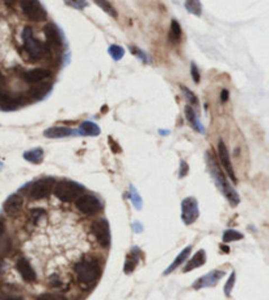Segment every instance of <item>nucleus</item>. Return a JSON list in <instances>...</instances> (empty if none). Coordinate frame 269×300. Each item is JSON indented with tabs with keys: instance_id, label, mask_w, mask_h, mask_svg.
Instances as JSON below:
<instances>
[{
	"instance_id": "nucleus-1",
	"label": "nucleus",
	"mask_w": 269,
	"mask_h": 300,
	"mask_svg": "<svg viewBox=\"0 0 269 300\" xmlns=\"http://www.w3.org/2000/svg\"><path fill=\"white\" fill-rule=\"evenodd\" d=\"M21 38H23L24 49L27 51L29 58L33 59V61H37V59L43 58V57L46 55V45L41 42L39 39L35 38L34 35H33V29H32L31 27L24 28Z\"/></svg>"
},
{
	"instance_id": "nucleus-2",
	"label": "nucleus",
	"mask_w": 269,
	"mask_h": 300,
	"mask_svg": "<svg viewBox=\"0 0 269 300\" xmlns=\"http://www.w3.org/2000/svg\"><path fill=\"white\" fill-rule=\"evenodd\" d=\"M209 167H210V173H211V177L214 178L215 181V185L218 186V188L221 189L223 192V195L230 200V203L233 205H236L239 203V196L238 193H236V191H235L233 187H231L229 183H227L226 178H225V175L222 174V171H221V169H219V166L215 163V161L213 159V157L211 155H209Z\"/></svg>"
},
{
	"instance_id": "nucleus-3",
	"label": "nucleus",
	"mask_w": 269,
	"mask_h": 300,
	"mask_svg": "<svg viewBox=\"0 0 269 300\" xmlns=\"http://www.w3.org/2000/svg\"><path fill=\"white\" fill-rule=\"evenodd\" d=\"M75 272L82 283H92L100 275V264L94 260H83L75 264Z\"/></svg>"
},
{
	"instance_id": "nucleus-4",
	"label": "nucleus",
	"mask_w": 269,
	"mask_h": 300,
	"mask_svg": "<svg viewBox=\"0 0 269 300\" xmlns=\"http://www.w3.org/2000/svg\"><path fill=\"white\" fill-rule=\"evenodd\" d=\"M83 187L71 181H61L54 187V195L62 201H72L80 196Z\"/></svg>"
},
{
	"instance_id": "nucleus-5",
	"label": "nucleus",
	"mask_w": 269,
	"mask_h": 300,
	"mask_svg": "<svg viewBox=\"0 0 269 300\" xmlns=\"http://www.w3.org/2000/svg\"><path fill=\"white\" fill-rule=\"evenodd\" d=\"M20 8L24 16L31 21H43L47 13L39 0H20Z\"/></svg>"
},
{
	"instance_id": "nucleus-6",
	"label": "nucleus",
	"mask_w": 269,
	"mask_h": 300,
	"mask_svg": "<svg viewBox=\"0 0 269 300\" xmlns=\"http://www.w3.org/2000/svg\"><path fill=\"white\" fill-rule=\"evenodd\" d=\"M199 203L195 197H187L181 203V219L187 225L193 224L199 217Z\"/></svg>"
},
{
	"instance_id": "nucleus-7",
	"label": "nucleus",
	"mask_w": 269,
	"mask_h": 300,
	"mask_svg": "<svg viewBox=\"0 0 269 300\" xmlns=\"http://www.w3.org/2000/svg\"><path fill=\"white\" fill-rule=\"evenodd\" d=\"M76 208L84 215H95L101 209V204L94 195H82L76 199Z\"/></svg>"
},
{
	"instance_id": "nucleus-8",
	"label": "nucleus",
	"mask_w": 269,
	"mask_h": 300,
	"mask_svg": "<svg viewBox=\"0 0 269 300\" xmlns=\"http://www.w3.org/2000/svg\"><path fill=\"white\" fill-rule=\"evenodd\" d=\"M92 232H94L96 240L102 248H109L110 245V230L109 224L105 220H99L92 225Z\"/></svg>"
},
{
	"instance_id": "nucleus-9",
	"label": "nucleus",
	"mask_w": 269,
	"mask_h": 300,
	"mask_svg": "<svg viewBox=\"0 0 269 300\" xmlns=\"http://www.w3.org/2000/svg\"><path fill=\"white\" fill-rule=\"evenodd\" d=\"M53 183L54 181L53 179H39V181L34 182L31 187V196L35 200H41V199H45V197L51 192V188H53Z\"/></svg>"
},
{
	"instance_id": "nucleus-10",
	"label": "nucleus",
	"mask_w": 269,
	"mask_h": 300,
	"mask_svg": "<svg viewBox=\"0 0 269 300\" xmlns=\"http://www.w3.org/2000/svg\"><path fill=\"white\" fill-rule=\"evenodd\" d=\"M218 155H219V159H221V163H222V166L225 167V170H226L227 175H229L231 181L235 183V182H236V177H235L234 169H233L230 154H229L227 146L225 145V142H223L222 140L218 142Z\"/></svg>"
},
{
	"instance_id": "nucleus-11",
	"label": "nucleus",
	"mask_w": 269,
	"mask_h": 300,
	"mask_svg": "<svg viewBox=\"0 0 269 300\" xmlns=\"http://www.w3.org/2000/svg\"><path fill=\"white\" fill-rule=\"evenodd\" d=\"M222 276H225V272L221 271V270H214V271L209 272L206 275L201 276L197 282H195L193 288H195V290H200V288L213 287V286L218 283L219 279H221Z\"/></svg>"
},
{
	"instance_id": "nucleus-12",
	"label": "nucleus",
	"mask_w": 269,
	"mask_h": 300,
	"mask_svg": "<svg viewBox=\"0 0 269 300\" xmlns=\"http://www.w3.org/2000/svg\"><path fill=\"white\" fill-rule=\"evenodd\" d=\"M23 197L20 196L19 193H13V195L8 197L7 200L4 201V212L9 215V216H15L23 208Z\"/></svg>"
},
{
	"instance_id": "nucleus-13",
	"label": "nucleus",
	"mask_w": 269,
	"mask_h": 300,
	"mask_svg": "<svg viewBox=\"0 0 269 300\" xmlns=\"http://www.w3.org/2000/svg\"><path fill=\"white\" fill-rule=\"evenodd\" d=\"M43 33L46 37L47 43L53 47H61L62 46V37L59 33V29L54 24H47L46 27L43 28Z\"/></svg>"
},
{
	"instance_id": "nucleus-14",
	"label": "nucleus",
	"mask_w": 269,
	"mask_h": 300,
	"mask_svg": "<svg viewBox=\"0 0 269 300\" xmlns=\"http://www.w3.org/2000/svg\"><path fill=\"white\" fill-rule=\"evenodd\" d=\"M16 268L20 272V275L23 276L24 280H27V282H34L35 280V272L32 267L31 262L27 258H20L16 263Z\"/></svg>"
},
{
	"instance_id": "nucleus-15",
	"label": "nucleus",
	"mask_w": 269,
	"mask_h": 300,
	"mask_svg": "<svg viewBox=\"0 0 269 300\" xmlns=\"http://www.w3.org/2000/svg\"><path fill=\"white\" fill-rule=\"evenodd\" d=\"M50 75V71L46 70V69H33V70L25 71L23 74V79L28 83H38L45 80L46 78H49Z\"/></svg>"
},
{
	"instance_id": "nucleus-16",
	"label": "nucleus",
	"mask_w": 269,
	"mask_h": 300,
	"mask_svg": "<svg viewBox=\"0 0 269 300\" xmlns=\"http://www.w3.org/2000/svg\"><path fill=\"white\" fill-rule=\"evenodd\" d=\"M74 134V130L66 126H53L43 132V136L47 138H63Z\"/></svg>"
},
{
	"instance_id": "nucleus-17",
	"label": "nucleus",
	"mask_w": 269,
	"mask_h": 300,
	"mask_svg": "<svg viewBox=\"0 0 269 300\" xmlns=\"http://www.w3.org/2000/svg\"><path fill=\"white\" fill-rule=\"evenodd\" d=\"M11 250V241L5 233L4 219H0V257H5Z\"/></svg>"
},
{
	"instance_id": "nucleus-18",
	"label": "nucleus",
	"mask_w": 269,
	"mask_h": 300,
	"mask_svg": "<svg viewBox=\"0 0 269 300\" xmlns=\"http://www.w3.org/2000/svg\"><path fill=\"white\" fill-rule=\"evenodd\" d=\"M205 262H206V254H205L203 250H200V252L196 253L195 256H193V258H192V260L189 261L187 264H185V267H184L183 271L184 272L192 271V270H195V268L200 267V266H202Z\"/></svg>"
},
{
	"instance_id": "nucleus-19",
	"label": "nucleus",
	"mask_w": 269,
	"mask_h": 300,
	"mask_svg": "<svg viewBox=\"0 0 269 300\" xmlns=\"http://www.w3.org/2000/svg\"><path fill=\"white\" fill-rule=\"evenodd\" d=\"M20 102L17 98H13L8 94H0V108L3 111H13L19 107Z\"/></svg>"
},
{
	"instance_id": "nucleus-20",
	"label": "nucleus",
	"mask_w": 269,
	"mask_h": 300,
	"mask_svg": "<svg viewBox=\"0 0 269 300\" xmlns=\"http://www.w3.org/2000/svg\"><path fill=\"white\" fill-rule=\"evenodd\" d=\"M191 250H192V246H187V248L184 249L183 252L180 253L179 256L176 257L175 261H173V262H172V263H171V266H169V267H168L167 270L164 271V274H166V275H168V274H171V272L173 271L175 268L179 267L180 264L183 263L184 261L187 260L188 256H189V253H191Z\"/></svg>"
},
{
	"instance_id": "nucleus-21",
	"label": "nucleus",
	"mask_w": 269,
	"mask_h": 300,
	"mask_svg": "<svg viewBox=\"0 0 269 300\" xmlns=\"http://www.w3.org/2000/svg\"><path fill=\"white\" fill-rule=\"evenodd\" d=\"M24 159H27L28 162H32V163H41L43 159V150L41 148H37V149L25 151Z\"/></svg>"
},
{
	"instance_id": "nucleus-22",
	"label": "nucleus",
	"mask_w": 269,
	"mask_h": 300,
	"mask_svg": "<svg viewBox=\"0 0 269 300\" xmlns=\"http://www.w3.org/2000/svg\"><path fill=\"white\" fill-rule=\"evenodd\" d=\"M79 130H80V133L84 134V136H98V134L100 133V128L92 121L82 122Z\"/></svg>"
},
{
	"instance_id": "nucleus-23",
	"label": "nucleus",
	"mask_w": 269,
	"mask_h": 300,
	"mask_svg": "<svg viewBox=\"0 0 269 300\" xmlns=\"http://www.w3.org/2000/svg\"><path fill=\"white\" fill-rule=\"evenodd\" d=\"M181 35H183L181 27H180V24L173 19L171 21V28H169V36H168V38H169V41H171L172 43H176L180 41Z\"/></svg>"
},
{
	"instance_id": "nucleus-24",
	"label": "nucleus",
	"mask_w": 269,
	"mask_h": 300,
	"mask_svg": "<svg viewBox=\"0 0 269 300\" xmlns=\"http://www.w3.org/2000/svg\"><path fill=\"white\" fill-rule=\"evenodd\" d=\"M187 11L192 15L196 16H201L202 13V4H201V0H185L184 3Z\"/></svg>"
},
{
	"instance_id": "nucleus-25",
	"label": "nucleus",
	"mask_w": 269,
	"mask_h": 300,
	"mask_svg": "<svg viewBox=\"0 0 269 300\" xmlns=\"http://www.w3.org/2000/svg\"><path fill=\"white\" fill-rule=\"evenodd\" d=\"M185 116H187L188 121L191 122V125L193 126V129L196 130H200V132H202V126H201V124H200V121L197 120V117H196V112L193 111V108H192L191 106H187L185 107Z\"/></svg>"
},
{
	"instance_id": "nucleus-26",
	"label": "nucleus",
	"mask_w": 269,
	"mask_h": 300,
	"mask_svg": "<svg viewBox=\"0 0 269 300\" xmlns=\"http://www.w3.org/2000/svg\"><path fill=\"white\" fill-rule=\"evenodd\" d=\"M138 250H134L132 254H130L129 257H128V260H126V263H125V272H132L135 268L136 263H138Z\"/></svg>"
},
{
	"instance_id": "nucleus-27",
	"label": "nucleus",
	"mask_w": 269,
	"mask_h": 300,
	"mask_svg": "<svg viewBox=\"0 0 269 300\" xmlns=\"http://www.w3.org/2000/svg\"><path fill=\"white\" fill-rule=\"evenodd\" d=\"M94 1L98 4L99 7L101 8L102 11H105L108 15L113 16V17H117V12H116L113 5H112L108 0H94Z\"/></svg>"
},
{
	"instance_id": "nucleus-28",
	"label": "nucleus",
	"mask_w": 269,
	"mask_h": 300,
	"mask_svg": "<svg viewBox=\"0 0 269 300\" xmlns=\"http://www.w3.org/2000/svg\"><path fill=\"white\" fill-rule=\"evenodd\" d=\"M243 234L242 233L236 232V230H233V229H229L226 232L223 233V241L225 242H233V241H238L242 240Z\"/></svg>"
},
{
	"instance_id": "nucleus-29",
	"label": "nucleus",
	"mask_w": 269,
	"mask_h": 300,
	"mask_svg": "<svg viewBox=\"0 0 269 300\" xmlns=\"http://www.w3.org/2000/svg\"><path fill=\"white\" fill-rule=\"evenodd\" d=\"M124 54H125L124 47L118 46V45H112V46L109 47V55L114 61H120V59L124 57Z\"/></svg>"
},
{
	"instance_id": "nucleus-30",
	"label": "nucleus",
	"mask_w": 269,
	"mask_h": 300,
	"mask_svg": "<svg viewBox=\"0 0 269 300\" xmlns=\"http://www.w3.org/2000/svg\"><path fill=\"white\" fill-rule=\"evenodd\" d=\"M68 7H72L78 11H82L86 7H88V1L87 0H63Z\"/></svg>"
},
{
	"instance_id": "nucleus-31",
	"label": "nucleus",
	"mask_w": 269,
	"mask_h": 300,
	"mask_svg": "<svg viewBox=\"0 0 269 300\" xmlns=\"http://www.w3.org/2000/svg\"><path fill=\"white\" fill-rule=\"evenodd\" d=\"M43 216H45V211H43V209H41V208L32 209L31 217H32V221H33L34 224H37L38 220H41Z\"/></svg>"
},
{
	"instance_id": "nucleus-32",
	"label": "nucleus",
	"mask_w": 269,
	"mask_h": 300,
	"mask_svg": "<svg viewBox=\"0 0 269 300\" xmlns=\"http://www.w3.org/2000/svg\"><path fill=\"white\" fill-rule=\"evenodd\" d=\"M234 283H235V272H231L230 278L227 279L226 284H225V294H226L227 296L231 295V290L234 287Z\"/></svg>"
},
{
	"instance_id": "nucleus-33",
	"label": "nucleus",
	"mask_w": 269,
	"mask_h": 300,
	"mask_svg": "<svg viewBox=\"0 0 269 300\" xmlns=\"http://www.w3.org/2000/svg\"><path fill=\"white\" fill-rule=\"evenodd\" d=\"M37 300H67L65 296L55 295V294H42L38 296Z\"/></svg>"
},
{
	"instance_id": "nucleus-34",
	"label": "nucleus",
	"mask_w": 269,
	"mask_h": 300,
	"mask_svg": "<svg viewBox=\"0 0 269 300\" xmlns=\"http://www.w3.org/2000/svg\"><path fill=\"white\" fill-rule=\"evenodd\" d=\"M130 192H132V201H133V204L135 205L136 209H140V204H142V203H140V197L133 186L130 187Z\"/></svg>"
},
{
	"instance_id": "nucleus-35",
	"label": "nucleus",
	"mask_w": 269,
	"mask_h": 300,
	"mask_svg": "<svg viewBox=\"0 0 269 300\" xmlns=\"http://www.w3.org/2000/svg\"><path fill=\"white\" fill-rule=\"evenodd\" d=\"M181 90L184 91V95L187 96L188 100H189L192 104H197V98H196L195 94H193L189 88H187V87H181Z\"/></svg>"
},
{
	"instance_id": "nucleus-36",
	"label": "nucleus",
	"mask_w": 269,
	"mask_h": 300,
	"mask_svg": "<svg viewBox=\"0 0 269 300\" xmlns=\"http://www.w3.org/2000/svg\"><path fill=\"white\" fill-rule=\"evenodd\" d=\"M191 73H192V78H193V80H195L196 83L200 82V73H199V69H197V66H196L195 63H192L191 65Z\"/></svg>"
},
{
	"instance_id": "nucleus-37",
	"label": "nucleus",
	"mask_w": 269,
	"mask_h": 300,
	"mask_svg": "<svg viewBox=\"0 0 269 300\" xmlns=\"http://www.w3.org/2000/svg\"><path fill=\"white\" fill-rule=\"evenodd\" d=\"M132 53H134V54L138 55V57H139V58L142 59V61H146V59H147V57H146V54H144L143 51L138 50L136 47H132Z\"/></svg>"
},
{
	"instance_id": "nucleus-38",
	"label": "nucleus",
	"mask_w": 269,
	"mask_h": 300,
	"mask_svg": "<svg viewBox=\"0 0 269 300\" xmlns=\"http://www.w3.org/2000/svg\"><path fill=\"white\" fill-rule=\"evenodd\" d=\"M188 173V165L185 162H181V171H180V177L183 178L184 175H187Z\"/></svg>"
},
{
	"instance_id": "nucleus-39",
	"label": "nucleus",
	"mask_w": 269,
	"mask_h": 300,
	"mask_svg": "<svg viewBox=\"0 0 269 300\" xmlns=\"http://www.w3.org/2000/svg\"><path fill=\"white\" fill-rule=\"evenodd\" d=\"M50 283L53 284V286H61V280L58 279V276H57V275H51L50 276Z\"/></svg>"
},
{
	"instance_id": "nucleus-40",
	"label": "nucleus",
	"mask_w": 269,
	"mask_h": 300,
	"mask_svg": "<svg viewBox=\"0 0 269 300\" xmlns=\"http://www.w3.org/2000/svg\"><path fill=\"white\" fill-rule=\"evenodd\" d=\"M227 99H229V91L223 90L222 92H221V100L225 103V102H227Z\"/></svg>"
},
{
	"instance_id": "nucleus-41",
	"label": "nucleus",
	"mask_w": 269,
	"mask_h": 300,
	"mask_svg": "<svg viewBox=\"0 0 269 300\" xmlns=\"http://www.w3.org/2000/svg\"><path fill=\"white\" fill-rule=\"evenodd\" d=\"M221 248L223 249V252H227V253L230 252V249H229V246H227V248H226V246H223V245H222V246H221Z\"/></svg>"
},
{
	"instance_id": "nucleus-42",
	"label": "nucleus",
	"mask_w": 269,
	"mask_h": 300,
	"mask_svg": "<svg viewBox=\"0 0 269 300\" xmlns=\"http://www.w3.org/2000/svg\"><path fill=\"white\" fill-rule=\"evenodd\" d=\"M4 1H5V3H8V4H13L16 0H4Z\"/></svg>"
},
{
	"instance_id": "nucleus-43",
	"label": "nucleus",
	"mask_w": 269,
	"mask_h": 300,
	"mask_svg": "<svg viewBox=\"0 0 269 300\" xmlns=\"http://www.w3.org/2000/svg\"><path fill=\"white\" fill-rule=\"evenodd\" d=\"M5 300H23L21 298H11V299H5Z\"/></svg>"
},
{
	"instance_id": "nucleus-44",
	"label": "nucleus",
	"mask_w": 269,
	"mask_h": 300,
	"mask_svg": "<svg viewBox=\"0 0 269 300\" xmlns=\"http://www.w3.org/2000/svg\"><path fill=\"white\" fill-rule=\"evenodd\" d=\"M1 270H3V262L0 261V272H1Z\"/></svg>"
},
{
	"instance_id": "nucleus-45",
	"label": "nucleus",
	"mask_w": 269,
	"mask_h": 300,
	"mask_svg": "<svg viewBox=\"0 0 269 300\" xmlns=\"http://www.w3.org/2000/svg\"><path fill=\"white\" fill-rule=\"evenodd\" d=\"M3 83V75H1V73H0V84Z\"/></svg>"
}]
</instances>
